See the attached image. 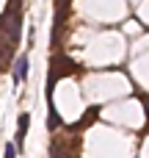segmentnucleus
Wrapping results in <instances>:
<instances>
[{"instance_id":"f257e3e1","label":"nucleus","mask_w":149,"mask_h":158,"mask_svg":"<svg viewBox=\"0 0 149 158\" xmlns=\"http://www.w3.org/2000/svg\"><path fill=\"white\" fill-rule=\"evenodd\" d=\"M25 78H28V56H19L17 64H14V81L22 83Z\"/></svg>"},{"instance_id":"f03ea898","label":"nucleus","mask_w":149,"mask_h":158,"mask_svg":"<svg viewBox=\"0 0 149 158\" xmlns=\"http://www.w3.org/2000/svg\"><path fill=\"white\" fill-rule=\"evenodd\" d=\"M28 122H30V114H19V122H17V147H22V142H25Z\"/></svg>"},{"instance_id":"7ed1b4c3","label":"nucleus","mask_w":149,"mask_h":158,"mask_svg":"<svg viewBox=\"0 0 149 158\" xmlns=\"http://www.w3.org/2000/svg\"><path fill=\"white\" fill-rule=\"evenodd\" d=\"M3 158H17V144H6V150H3Z\"/></svg>"}]
</instances>
